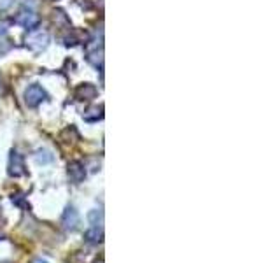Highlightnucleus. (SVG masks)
Segmentation results:
<instances>
[{
  "label": "nucleus",
  "mask_w": 280,
  "mask_h": 263,
  "mask_svg": "<svg viewBox=\"0 0 280 263\" xmlns=\"http://www.w3.org/2000/svg\"><path fill=\"white\" fill-rule=\"evenodd\" d=\"M88 219H89V228L86 232V239L91 244H98L103 235V212L100 209H95V211H91L88 214Z\"/></svg>",
  "instance_id": "1"
},
{
  "label": "nucleus",
  "mask_w": 280,
  "mask_h": 263,
  "mask_svg": "<svg viewBox=\"0 0 280 263\" xmlns=\"http://www.w3.org/2000/svg\"><path fill=\"white\" fill-rule=\"evenodd\" d=\"M46 91H44V88L42 86H39V85H30L28 88H26V91H25V102H26V105L28 107H37L41 102H44L46 100Z\"/></svg>",
  "instance_id": "2"
},
{
  "label": "nucleus",
  "mask_w": 280,
  "mask_h": 263,
  "mask_svg": "<svg viewBox=\"0 0 280 263\" xmlns=\"http://www.w3.org/2000/svg\"><path fill=\"white\" fill-rule=\"evenodd\" d=\"M62 223H63V228H65L67 232H74V230H77V225H79L77 211H75L74 207H67L65 212H63Z\"/></svg>",
  "instance_id": "3"
},
{
  "label": "nucleus",
  "mask_w": 280,
  "mask_h": 263,
  "mask_svg": "<svg viewBox=\"0 0 280 263\" xmlns=\"http://www.w3.org/2000/svg\"><path fill=\"white\" fill-rule=\"evenodd\" d=\"M48 42H49L48 32H35V34H32L28 39H26V46L32 48V49H35V51L44 49L46 46H48Z\"/></svg>",
  "instance_id": "4"
},
{
  "label": "nucleus",
  "mask_w": 280,
  "mask_h": 263,
  "mask_svg": "<svg viewBox=\"0 0 280 263\" xmlns=\"http://www.w3.org/2000/svg\"><path fill=\"white\" fill-rule=\"evenodd\" d=\"M9 174L12 177H19V175L25 174V162H23V156L18 151L11 153V163H9Z\"/></svg>",
  "instance_id": "5"
},
{
  "label": "nucleus",
  "mask_w": 280,
  "mask_h": 263,
  "mask_svg": "<svg viewBox=\"0 0 280 263\" xmlns=\"http://www.w3.org/2000/svg\"><path fill=\"white\" fill-rule=\"evenodd\" d=\"M69 177L72 182L79 184L82 179L86 177V171H84V165L81 162H70L69 163Z\"/></svg>",
  "instance_id": "6"
},
{
  "label": "nucleus",
  "mask_w": 280,
  "mask_h": 263,
  "mask_svg": "<svg viewBox=\"0 0 280 263\" xmlns=\"http://www.w3.org/2000/svg\"><path fill=\"white\" fill-rule=\"evenodd\" d=\"M18 23L23 26V28L32 30V28H35V26L39 25V16L35 14V12H32V11H25V12H21V14L18 16Z\"/></svg>",
  "instance_id": "7"
},
{
  "label": "nucleus",
  "mask_w": 280,
  "mask_h": 263,
  "mask_svg": "<svg viewBox=\"0 0 280 263\" xmlns=\"http://www.w3.org/2000/svg\"><path fill=\"white\" fill-rule=\"evenodd\" d=\"M75 96L79 100H91L96 96V88L93 85H81L75 89Z\"/></svg>",
  "instance_id": "8"
},
{
  "label": "nucleus",
  "mask_w": 280,
  "mask_h": 263,
  "mask_svg": "<svg viewBox=\"0 0 280 263\" xmlns=\"http://www.w3.org/2000/svg\"><path fill=\"white\" fill-rule=\"evenodd\" d=\"M88 62L93 63L96 69H102L103 67V51L102 49H95V51H89L88 53Z\"/></svg>",
  "instance_id": "9"
},
{
  "label": "nucleus",
  "mask_w": 280,
  "mask_h": 263,
  "mask_svg": "<svg viewBox=\"0 0 280 263\" xmlns=\"http://www.w3.org/2000/svg\"><path fill=\"white\" fill-rule=\"evenodd\" d=\"M35 160H37V163H42V165H46V163H51L53 162V155L49 151H46V149H39V151L35 153Z\"/></svg>",
  "instance_id": "10"
},
{
  "label": "nucleus",
  "mask_w": 280,
  "mask_h": 263,
  "mask_svg": "<svg viewBox=\"0 0 280 263\" xmlns=\"http://www.w3.org/2000/svg\"><path fill=\"white\" fill-rule=\"evenodd\" d=\"M9 49H11V44H9L7 41H2V39H0V55H4V53H7Z\"/></svg>",
  "instance_id": "11"
},
{
  "label": "nucleus",
  "mask_w": 280,
  "mask_h": 263,
  "mask_svg": "<svg viewBox=\"0 0 280 263\" xmlns=\"http://www.w3.org/2000/svg\"><path fill=\"white\" fill-rule=\"evenodd\" d=\"M11 2H12V0H2V2H0V9L9 7V5H11Z\"/></svg>",
  "instance_id": "12"
},
{
  "label": "nucleus",
  "mask_w": 280,
  "mask_h": 263,
  "mask_svg": "<svg viewBox=\"0 0 280 263\" xmlns=\"http://www.w3.org/2000/svg\"><path fill=\"white\" fill-rule=\"evenodd\" d=\"M4 93V81H2V76H0V95Z\"/></svg>",
  "instance_id": "13"
},
{
  "label": "nucleus",
  "mask_w": 280,
  "mask_h": 263,
  "mask_svg": "<svg viewBox=\"0 0 280 263\" xmlns=\"http://www.w3.org/2000/svg\"><path fill=\"white\" fill-rule=\"evenodd\" d=\"M33 263H48V262H46V260H42V258H39V260H35Z\"/></svg>",
  "instance_id": "14"
},
{
  "label": "nucleus",
  "mask_w": 280,
  "mask_h": 263,
  "mask_svg": "<svg viewBox=\"0 0 280 263\" xmlns=\"http://www.w3.org/2000/svg\"><path fill=\"white\" fill-rule=\"evenodd\" d=\"M100 263H102V262H100Z\"/></svg>",
  "instance_id": "15"
}]
</instances>
